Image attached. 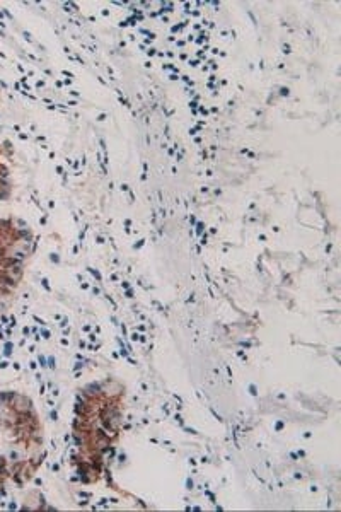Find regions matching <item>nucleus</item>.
I'll return each mask as SVG.
<instances>
[{
    "label": "nucleus",
    "mask_w": 341,
    "mask_h": 512,
    "mask_svg": "<svg viewBox=\"0 0 341 512\" xmlns=\"http://www.w3.org/2000/svg\"><path fill=\"white\" fill-rule=\"evenodd\" d=\"M127 391L118 379H99L79 395L74 417V465L84 483H98L122 437Z\"/></svg>",
    "instance_id": "obj_1"
},
{
    "label": "nucleus",
    "mask_w": 341,
    "mask_h": 512,
    "mask_svg": "<svg viewBox=\"0 0 341 512\" xmlns=\"http://www.w3.org/2000/svg\"><path fill=\"white\" fill-rule=\"evenodd\" d=\"M0 436L11 448L7 458L11 482H29L43 465L45 434L40 414L28 395L0 391Z\"/></svg>",
    "instance_id": "obj_2"
},
{
    "label": "nucleus",
    "mask_w": 341,
    "mask_h": 512,
    "mask_svg": "<svg viewBox=\"0 0 341 512\" xmlns=\"http://www.w3.org/2000/svg\"><path fill=\"white\" fill-rule=\"evenodd\" d=\"M35 246L31 227L14 217H0V311L18 297Z\"/></svg>",
    "instance_id": "obj_3"
},
{
    "label": "nucleus",
    "mask_w": 341,
    "mask_h": 512,
    "mask_svg": "<svg viewBox=\"0 0 341 512\" xmlns=\"http://www.w3.org/2000/svg\"><path fill=\"white\" fill-rule=\"evenodd\" d=\"M14 192V181H12L11 171L6 164L0 161V202H7Z\"/></svg>",
    "instance_id": "obj_4"
},
{
    "label": "nucleus",
    "mask_w": 341,
    "mask_h": 512,
    "mask_svg": "<svg viewBox=\"0 0 341 512\" xmlns=\"http://www.w3.org/2000/svg\"><path fill=\"white\" fill-rule=\"evenodd\" d=\"M0 103H2V91H0Z\"/></svg>",
    "instance_id": "obj_5"
}]
</instances>
